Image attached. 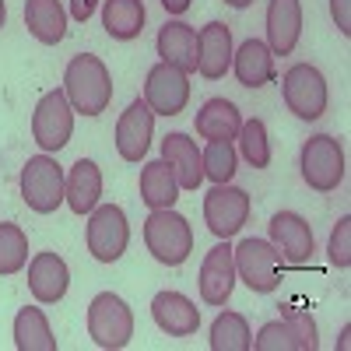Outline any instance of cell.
Listing matches in <instances>:
<instances>
[{
  "label": "cell",
  "mask_w": 351,
  "mask_h": 351,
  "mask_svg": "<svg viewBox=\"0 0 351 351\" xmlns=\"http://www.w3.org/2000/svg\"><path fill=\"white\" fill-rule=\"evenodd\" d=\"M64 95L74 112L81 116H102L112 102V74L109 67L92 53L71 56L64 67Z\"/></svg>",
  "instance_id": "cell-1"
},
{
  "label": "cell",
  "mask_w": 351,
  "mask_h": 351,
  "mask_svg": "<svg viewBox=\"0 0 351 351\" xmlns=\"http://www.w3.org/2000/svg\"><path fill=\"white\" fill-rule=\"evenodd\" d=\"M144 246L148 253L165 263V267H180L193 253V228L183 215H176L172 208L152 211L144 218Z\"/></svg>",
  "instance_id": "cell-2"
},
{
  "label": "cell",
  "mask_w": 351,
  "mask_h": 351,
  "mask_svg": "<svg viewBox=\"0 0 351 351\" xmlns=\"http://www.w3.org/2000/svg\"><path fill=\"white\" fill-rule=\"evenodd\" d=\"M232 260H236V278L256 295H271V291L281 288L285 260L271 239H256V236L243 239L239 246H232Z\"/></svg>",
  "instance_id": "cell-3"
},
{
  "label": "cell",
  "mask_w": 351,
  "mask_h": 351,
  "mask_svg": "<svg viewBox=\"0 0 351 351\" xmlns=\"http://www.w3.org/2000/svg\"><path fill=\"white\" fill-rule=\"evenodd\" d=\"M88 337L106 351H123L134 337V313L116 291H99L84 313Z\"/></svg>",
  "instance_id": "cell-4"
},
{
  "label": "cell",
  "mask_w": 351,
  "mask_h": 351,
  "mask_svg": "<svg viewBox=\"0 0 351 351\" xmlns=\"http://www.w3.org/2000/svg\"><path fill=\"white\" fill-rule=\"evenodd\" d=\"M281 95H285V106L291 116L313 123L327 112L330 106V88H327V77L319 74V67L313 64H291L285 74H281Z\"/></svg>",
  "instance_id": "cell-5"
},
{
  "label": "cell",
  "mask_w": 351,
  "mask_h": 351,
  "mask_svg": "<svg viewBox=\"0 0 351 351\" xmlns=\"http://www.w3.org/2000/svg\"><path fill=\"white\" fill-rule=\"evenodd\" d=\"M64 180L67 172L53 155H32L21 165V200L28 211L53 215L64 204Z\"/></svg>",
  "instance_id": "cell-6"
},
{
  "label": "cell",
  "mask_w": 351,
  "mask_h": 351,
  "mask_svg": "<svg viewBox=\"0 0 351 351\" xmlns=\"http://www.w3.org/2000/svg\"><path fill=\"white\" fill-rule=\"evenodd\" d=\"M299 169L309 190L316 193H334L344 183V148L334 134H313L302 152H299Z\"/></svg>",
  "instance_id": "cell-7"
},
{
  "label": "cell",
  "mask_w": 351,
  "mask_h": 351,
  "mask_svg": "<svg viewBox=\"0 0 351 351\" xmlns=\"http://www.w3.org/2000/svg\"><path fill=\"white\" fill-rule=\"evenodd\" d=\"M84 246L99 263H116L127 253V246H130V221H127V211L120 208V204H99V208L88 215Z\"/></svg>",
  "instance_id": "cell-8"
},
{
  "label": "cell",
  "mask_w": 351,
  "mask_h": 351,
  "mask_svg": "<svg viewBox=\"0 0 351 351\" xmlns=\"http://www.w3.org/2000/svg\"><path fill=\"white\" fill-rule=\"evenodd\" d=\"M71 134H74V109H71V102L64 95V88H49V92H43V99L36 102L32 137L46 155H53V152L67 148Z\"/></svg>",
  "instance_id": "cell-9"
},
{
  "label": "cell",
  "mask_w": 351,
  "mask_h": 351,
  "mask_svg": "<svg viewBox=\"0 0 351 351\" xmlns=\"http://www.w3.org/2000/svg\"><path fill=\"white\" fill-rule=\"evenodd\" d=\"M204 221H208L211 236L232 239L239 236L243 225L250 221V193L228 183H215L204 197Z\"/></svg>",
  "instance_id": "cell-10"
},
{
  "label": "cell",
  "mask_w": 351,
  "mask_h": 351,
  "mask_svg": "<svg viewBox=\"0 0 351 351\" xmlns=\"http://www.w3.org/2000/svg\"><path fill=\"white\" fill-rule=\"evenodd\" d=\"M144 102L155 116H180L190 102V74L158 60L144 77Z\"/></svg>",
  "instance_id": "cell-11"
},
{
  "label": "cell",
  "mask_w": 351,
  "mask_h": 351,
  "mask_svg": "<svg viewBox=\"0 0 351 351\" xmlns=\"http://www.w3.org/2000/svg\"><path fill=\"white\" fill-rule=\"evenodd\" d=\"M152 134H155V112L148 109L144 99H134L123 112L120 120H116V152H120L123 162H141L152 148Z\"/></svg>",
  "instance_id": "cell-12"
},
{
  "label": "cell",
  "mask_w": 351,
  "mask_h": 351,
  "mask_svg": "<svg viewBox=\"0 0 351 351\" xmlns=\"http://www.w3.org/2000/svg\"><path fill=\"white\" fill-rule=\"evenodd\" d=\"M71 288V267L60 253H36L28 260V291L39 306H56Z\"/></svg>",
  "instance_id": "cell-13"
},
{
  "label": "cell",
  "mask_w": 351,
  "mask_h": 351,
  "mask_svg": "<svg viewBox=\"0 0 351 351\" xmlns=\"http://www.w3.org/2000/svg\"><path fill=\"white\" fill-rule=\"evenodd\" d=\"M200 299L208 306H225L232 299V291H236V260H232V246L228 239H221L215 250H208L200 263Z\"/></svg>",
  "instance_id": "cell-14"
},
{
  "label": "cell",
  "mask_w": 351,
  "mask_h": 351,
  "mask_svg": "<svg viewBox=\"0 0 351 351\" xmlns=\"http://www.w3.org/2000/svg\"><path fill=\"white\" fill-rule=\"evenodd\" d=\"M152 319L155 327L169 337H193L200 330V309L183 291H158L152 299Z\"/></svg>",
  "instance_id": "cell-15"
},
{
  "label": "cell",
  "mask_w": 351,
  "mask_h": 351,
  "mask_svg": "<svg viewBox=\"0 0 351 351\" xmlns=\"http://www.w3.org/2000/svg\"><path fill=\"white\" fill-rule=\"evenodd\" d=\"M267 228H271V243L281 253V260L302 267L313 256V225L299 211H278Z\"/></svg>",
  "instance_id": "cell-16"
},
{
  "label": "cell",
  "mask_w": 351,
  "mask_h": 351,
  "mask_svg": "<svg viewBox=\"0 0 351 351\" xmlns=\"http://www.w3.org/2000/svg\"><path fill=\"white\" fill-rule=\"evenodd\" d=\"M197 43H200V56H197V74L204 81H221L228 71H232V28L225 21H208L197 32Z\"/></svg>",
  "instance_id": "cell-17"
},
{
  "label": "cell",
  "mask_w": 351,
  "mask_h": 351,
  "mask_svg": "<svg viewBox=\"0 0 351 351\" xmlns=\"http://www.w3.org/2000/svg\"><path fill=\"white\" fill-rule=\"evenodd\" d=\"M302 39V0H267V49L291 56Z\"/></svg>",
  "instance_id": "cell-18"
},
{
  "label": "cell",
  "mask_w": 351,
  "mask_h": 351,
  "mask_svg": "<svg viewBox=\"0 0 351 351\" xmlns=\"http://www.w3.org/2000/svg\"><path fill=\"white\" fill-rule=\"evenodd\" d=\"M64 204L74 215H92L99 204H102V169L92 158H77L67 169V180H64Z\"/></svg>",
  "instance_id": "cell-19"
},
{
  "label": "cell",
  "mask_w": 351,
  "mask_h": 351,
  "mask_svg": "<svg viewBox=\"0 0 351 351\" xmlns=\"http://www.w3.org/2000/svg\"><path fill=\"white\" fill-rule=\"evenodd\" d=\"M155 49L162 56V64L180 67L183 74H197V56H200V43H197V28L186 21H165L158 28Z\"/></svg>",
  "instance_id": "cell-20"
},
{
  "label": "cell",
  "mask_w": 351,
  "mask_h": 351,
  "mask_svg": "<svg viewBox=\"0 0 351 351\" xmlns=\"http://www.w3.org/2000/svg\"><path fill=\"white\" fill-rule=\"evenodd\" d=\"M162 162L176 172L180 190H197L204 183V165H200V148L190 134H165L162 137Z\"/></svg>",
  "instance_id": "cell-21"
},
{
  "label": "cell",
  "mask_w": 351,
  "mask_h": 351,
  "mask_svg": "<svg viewBox=\"0 0 351 351\" xmlns=\"http://www.w3.org/2000/svg\"><path fill=\"white\" fill-rule=\"evenodd\" d=\"M67 11L60 0H25V28L43 46H56L67 39Z\"/></svg>",
  "instance_id": "cell-22"
},
{
  "label": "cell",
  "mask_w": 351,
  "mask_h": 351,
  "mask_svg": "<svg viewBox=\"0 0 351 351\" xmlns=\"http://www.w3.org/2000/svg\"><path fill=\"white\" fill-rule=\"evenodd\" d=\"M239 127H243V112L228 99H208L193 116V130L204 141H236Z\"/></svg>",
  "instance_id": "cell-23"
},
{
  "label": "cell",
  "mask_w": 351,
  "mask_h": 351,
  "mask_svg": "<svg viewBox=\"0 0 351 351\" xmlns=\"http://www.w3.org/2000/svg\"><path fill=\"white\" fill-rule=\"evenodd\" d=\"M232 74L243 88H263L274 81V53L267 49V43L260 39H246L236 53H232Z\"/></svg>",
  "instance_id": "cell-24"
},
{
  "label": "cell",
  "mask_w": 351,
  "mask_h": 351,
  "mask_svg": "<svg viewBox=\"0 0 351 351\" xmlns=\"http://www.w3.org/2000/svg\"><path fill=\"white\" fill-rule=\"evenodd\" d=\"M144 21H148V11H144L141 0H102V28L106 36L116 43H130L144 32Z\"/></svg>",
  "instance_id": "cell-25"
},
{
  "label": "cell",
  "mask_w": 351,
  "mask_h": 351,
  "mask_svg": "<svg viewBox=\"0 0 351 351\" xmlns=\"http://www.w3.org/2000/svg\"><path fill=\"white\" fill-rule=\"evenodd\" d=\"M14 348L18 351H56V337L49 327V316L39 306H25L14 316Z\"/></svg>",
  "instance_id": "cell-26"
},
{
  "label": "cell",
  "mask_w": 351,
  "mask_h": 351,
  "mask_svg": "<svg viewBox=\"0 0 351 351\" xmlns=\"http://www.w3.org/2000/svg\"><path fill=\"white\" fill-rule=\"evenodd\" d=\"M141 200L148 204L152 211L172 208L180 200V183H176V172L169 169V162H148L141 169Z\"/></svg>",
  "instance_id": "cell-27"
},
{
  "label": "cell",
  "mask_w": 351,
  "mask_h": 351,
  "mask_svg": "<svg viewBox=\"0 0 351 351\" xmlns=\"http://www.w3.org/2000/svg\"><path fill=\"white\" fill-rule=\"evenodd\" d=\"M211 351H250L253 348V330L246 324L243 313H218L215 324H211V337H208Z\"/></svg>",
  "instance_id": "cell-28"
},
{
  "label": "cell",
  "mask_w": 351,
  "mask_h": 351,
  "mask_svg": "<svg viewBox=\"0 0 351 351\" xmlns=\"http://www.w3.org/2000/svg\"><path fill=\"white\" fill-rule=\"evenodd\" d=\"M239 155L253 165V169H267L271 158H274V148H271V134H267V123L263 120H243L239 127Z\"/></svg>",
  "instance_id": "cell-29"
},
{
  "label": "cell",
  "mask_w": 351,
  "mask_h": 351,
  "mask_svg": "<svg viewBox=\"0 0 351 351\" xmlns=\"http://www.w3.org/2000/svg\"><path fill=\"white\" fill-rule=\"evenodd\" d=\"M200 165H204V180L211 183H232L239 165V152L232 141H208V148L200 152Z\"/></svg>",
  "instance_id": "cell-30"
},
{
  "label": "cell",
  "mask_w": 351,
  "mask_h": 351,
  "mask_svg": "<svg viewBox=\"0 0 351 351\" xmlns=\"http://www.w3.org/2000/svg\"><path fill=\"white\" fill-rule=\"evenodd\" d=\"M28 263V236L14 221H0V278L18 274Z\"/></svg>",
  "instance_id": "cell-31"
},
{
  "label": "cell",
  "mask_w": 351,
  "mask_h": 351,
  "mask_svg": "<svg viewBox=\"0 0 351 351\" xmlns=\"http://www.w3.org/2000/svg\"><path fill=\"white\" fill-rule=\"evenodd\" d=\"M253 348L256 351H299V337H295L288 319L281 316V319H271V324H263L256 330Z\"/></svg>",
  "instance_id": "cell-32"
},
{
  "label": "cell",
  "mask_w": 351,
  "mask_h": 351,
  "mask_svg": "<svg viewBox=\"0 0 351 351\" xmlns=\"http://www.w3.org/2000/svg\"><path fill=\"white\" fill-rule=\"evenodd\" d=\"M327 256H330V263H334L337 271H348V267H351V218H348V215H344V218L334 225V232H330Z\"/></svg>",
  "instance_id": "cell-33"
},
{
  "label": "cell",
  "mask_w": 351,
  "mask_h": 351,
  "mask_svg": "<svg viewBox=\"0 0 351 351\" xmlns=\"http://www.w3.org/2000/svg\"><path fill=\"white\" fill-rule=\"evenodd\" d=\"M285 319L291 324V330H295L299 337V351H316L319 348V334H316V324H313V316L295 309V306H285Z\"/></svg>",
  "instance_id": "cell-34"
},
{
  "label": "cell",
  "mask_w": 351,
  "mask_h": 351,
  "mask_svg": "<svg viewBox=\"0 0 351 351\" xmlns=\"http://www.w3.org/2000/svg\"><path fill=\"white\" fill-rule=\"evenodd\" d=\"M330 14H334L337 32L348 39L351 36V0H330Z\"/></svg>",
  "instance_id": "cell-35"
},
{
  "label": "cell",
  "mask_w": 351,
  "mask_h": 351,
  "mask_svg": "<svg viewBox=\"0 0 351 351\" xmlns=\"http://www.w3.org/2000/svg\"><path fill=\"white\" fill-rule=\"evenodd\" d=\"M102 4V0H71V8H67V14L77 21V25H84L88 18L95 14V8Z\"/></svg>",
  "instance_id": "cell-36"
},
{
  "label": "cell",
  "mask_w": 351,
  "mask_h": 351,
  "mask_svg": "<svg viewBox=\"0 0 351 351\" xmlns=\"http://www.w3.org/2000/svg\"><path fill=\"white\" fill-rule=\"evenodd\" d=\"M190 4H193V0H162V8H165L169 14H186Z\"/></svg>",
  "instance_id": "cell-37"
},
{
  "label": "cell",
  "mask_w": 351,
  "mask_h": 351,
  "mask_svg": "<svg viewBox=\"0 0 351 351\" xmlns=\"http://www.w3.org/2000/svg\"><path fill=\"white\" fill-rule=\"evenodd\" d=\"M225 4H228L232 11H246V8L253 4V0H225Z\"/></svg>",
  "instance_id": "cell-38"
},
{
  "label": "cell",
  "mask_w": 351,
  "mask_h": 351,
  "mask_svg": "<svg viewBox=\"0 0 351 351\" xmlns=\"http://www.w3.org/2000/svg\"><path fill=\"white\" fill-rule=\"evenodd\" d=\"M348 334H351V327H344V330H341V341H337V348H341V351L348 348Z\"/></svg>",
  "instance_id": "cell-39"
},
{
  "label": "cell",
  "mask_w": 351,
  "mask_h": 351,
  "mask_svg": "<svg viewBox=\"0 0 351 351\" xmlns=\"http://www.w3.org/2000/svg\"><path fill=\"white\" fill-rule=\"evenodd\" d=\"M4 25H8V4L0 0V28H4Z\"/></svg>",
  "instance_id": "cell-40"
}]
</instances>
